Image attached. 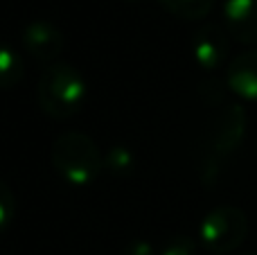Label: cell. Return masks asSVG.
<instances>
[{
	"label": "cell",
	"mask_w": 257,
	"mask_h": 255,
	"mask_svg": "<svg viewBox=\"0 0 257 255\" xmlns=\"http://www.w3.org/2000/svg\"><path fill=\"white\" fill-rule=\"evenodd\" d=\"M52 165L68 185L86 188L99 179L104 170L102 149L84 131H66L52 145Z\"/></svg>",
	"instance_id": "cell-2"
},
{
	"label": "cell",
	"mask_w": 257,
	"mask_h": 255,
	"mask_svg": "<svg viewBox=\"0 0 257 255\" xmlns=\"http://www.w3.org/2000/svg\"><path fill=\"white\" fill-rule=\"evenodd\" d=\"M104 167L117 179H126L133 170H136V156L124 145H113L106 154H104Z\"/></svg>",
	"instance_id": "cell-11"
},
{
	"label": "cell",
	"mask_w": 257,
	"mask_h": 255,
	"mask_svg": "<svg viewBox=\"0 0 257 255\" xmlns=\"http://www.w3.org/2000/svg\"><path fill=\"white\" fill-rule=\"evenodd\" d=\"M131 3H136V0H131Z\"/></svg>",
	"instance_id": "cell-17"
},
{
	"label": "cell",
	"mask_w": 257,
	"mask_h": 255,
	"mask_svg": "<svg viewBox=\"0 0 257 255\" xmlns=\"http://www.w3.org/2000/svg\"><path fill=\"white\" fill-rule=\"evenodd\" d=\"M226 32L244 45H257V0H226L223 3Z\"/></svg>",
	"instance_id": "cell-7"
},
{
	"label": "cell",
	"mask_w": 257,
	"mask_h": 255,
	"mask_svg": "<svg viewBox=\"0 0 257 255\" xmlns=\"http://www.w3.org/2000/svg\"><path fill=\"white\" fill-rule=\"evenodd\" d=\"M228 32L219 25H203L192 39V57L205 72H214L228 57Z\"/></svg>",
	"instance_id": "cell-6"
},
{
	"label": "cell",
	"mask_w": 257,
	"mask_h": 255,
	"mask_svg": "<svg viewBox=\"0 0 257 255\" xmlns=\"http://www.w3.org/2000/svg\"><path fill=\"white\" fill-rule=\"evenodd\" d=\"M122 255H158V251L154 248V244L147 239H133L124 246Z\"/></svg>",
	"instance_id": "cell-14"
},
{
	"label": "cell",
	"mask_w": 257,
	"mask_h": 255,
	"mask_svg": "<svg viewBox=\"0 0 257 255\" xmlns=\"http://www.w3.org/2000/svg\"><path fill=\"white\" fill-rule=\"evenodd\" d=\"M158 255H196V242L185 235H176L160 248Z\"/></svg>",
	"instance_id": "cell-13"
},
{
	"label": "cell",
	"mask_w": 257,
	"mask_h": 255,
	"mask_svg": "<svg viewBox=\"0 0 257 255\" xmlns=\"http://www.w3.org/2000/svg\"><path fill=\"white\" fill-rule=\"evenodd\" d=\"M246 255H257V253H246Z\"/></svg>",
	"instance_id": "cell-15"
},
{
	"label": "cell",
	"mask_w": 257,
	"mask_h": 255,
	"mask_svg": "<svg viewBox=\"0 0 257 255\" xmlns=\"http://www.w3.org/2000/svg\"><path fill=\"white\" fill-rule=\"evenodd\" d=\"M16 217V199L5 181H0V235L14 224Z\"/></svg>",
	"instance_id": "cell-12"
},
{
	"label": "cell",
	"mask_w": 257,
	"mask_h": 255,
	"mask_svg": "<svg viewBox=\"0 0 257 255\" xmlns=\"http://www.w3.org/2000/svg\"><path fill=\"white\" fill-rule=\"evenodd\" d=\"M228 88L241 99L257 102V50L237 54L226 72Z\"/></svg>",
	"instance_id": "cell-8"
},
{
	"label": "cell",
	"mask_w": 257,
	"mask_h": 255,
	"mask_svg": "<svg viewBox=\"0 0 257 255\" xmlns=\"http://www.w3.org/2000/svg\"><path fill=\"white\" fill-rule=\"evenodd\" d=\"M23 45L34 59L45 63H57L66 48L63 32L50 21H32L23 30Z\"/></svg>",
	"instance_id": "cell-5"
},
{
	"label": "cell",
	"mask_w": 257,
	"mask_h": 255,
	"mask_svg": "<svg viewBox=\"0 0 257 255\" xmlns=\"http://www.w3.org/2000/svg\"><path fill=\"white\" fill-rule=\"evenodd\" d=\"M169 14L183 21H199L205 18L214 7V0H158Z\"/></svg>",
	"instance_id": "cell-10"
},
{
	"label": "cell",
	"mask_w": 257,
	"mask_h": 255,
	"mask_svg": "<svg viewBox=\"0 0 257 255\" xmlns=\"http://www.w3.org/2000/svg\"><path fill=\"white\" fill-rule=\"evenodd\" d=\"M246 131V111L239 104H230V106L221 108L214 115L212 126L208 134L210 152L217 158H226L239 147L241 138Z\"/></svg>",
	"instance_id": "cell-4"
},
{
	"label": "cell",
	"mask_w": 257,
	"mask_h": 255,
	"mask_svg": "<svg viewBox=\"0 0 257 255\" xmlns=\"http://www.w3.org/2000/svg\"><path fill=\"white\" fill-rule=\"evenodd\" d=\"M23 77H25V63L21 54L14 52L9 45L0 43V90L18 86Z\"/></svg>",
	"instance_id": "cell-9"
},
{
	"label": "cell",
	"mask_w": 257,
	"mask_h": 255,
	"mask_svg": "<svg viewBox=\"0 0 257 255\" xmlns=\"http://www.w3.org/2000/svg\"><path fill=\"white\" fill-rule=\"evenodd\" d=\"M88 84L84 75L70 63H50L36 86V99L45 115L54 120H70L84 108Z\"/></svg>",
	"instance_id": "cell-1"
},
{
	"label": "cell",
	"mask_w": 257,
	"mask_h": 255,
	"mask_svg": "<svg viewBox=\"0 0 257 255\" xmlns=\"http://www.w3.org/2000/svg\"><path fill=\"white\" fill-rule=\"evenodd\" d=\"M248 235V217L241 208L221 206L210 210L199 226V239L212 255H228L241 246Z\"/></svg>",
	"instance_id": "cell-3"
},
{
	"label": "cell",
	"mask_w": 257,
	"mask_h": 255,
	"mask_svg": "<svg viewBox=\"0 0 257 255\" xmlns=\"http://www.w3.org/2000/svg\"><path fill=\"white\" fill-rule=\"evenodd\" d=\"M255 152H257V145H255Z\"/></svg>",
	"instance_id": "cell-16"
}]
</instances>
